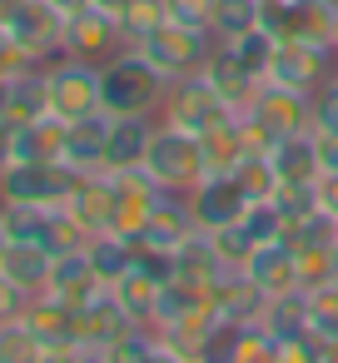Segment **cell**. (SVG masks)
<instances>
[{
	"label": "cell",
	"mask_w": 338,
	"mask_h": 363,
	"mask_svg": "<svg viewBox=\"0 0 338 363\" xmlns=\"http://www.w3.org/2000/svg\"><path fill=\"white\" fill-rule=\"evenodd\" d=\"M169 80L130 45L100 65V105L105 115H159Z\"/></svg>",
	"instance_id": "cell-1"
},
{
	"label": "cell",
	"mask_w": 338,
	"mask_h": 363,
	"mask_svg": "<svg viewBox=\"0 0 338 363\" xmlns=\"http://www.w3.org/2000/svg\"><path fill=\"white\" fill-rule=\"evenodd\" d=\"M159 189H169V194H189L209 169H204V145H199V135H189V130H174V125H154V140H150V155H145V164H140Z\"/></svg>",
	"instance_id": "cell-2"
},
{
	"label": "cell",
	"mask_w": 338,
	"mask_h": 363,
	"mask_svg": "<svg viewBox=\"0 0 338 363\" xmlns=\"http://www.w3.org/2000/svg\"><path fill=\"white\" fill-rule=\"evenodd\" d=\"M219 40L204 30V26H184V21H164V26H154L135 50L164 75V80H184V75H199L204 70V60H209V50H214Z\"/></svg>",
	"instance_id": "cell-3"
},
{
	"label": "cell",
	"mask_w": 338,
	"mask_h": 363,
	"mask_svg": "<svg viewBox=\"0 0 338 363\" xmlns=\"http://www.w3.org/2000/svg\"><path fill=\"white\" fill-rule=\"evenodd\" d=\"M0 35L16 50H26L35 65H50L65 45V16L50 11L45 0H11V6H0Z\"/></svg>",
	"instance_id": "cell-4"
},
{
	"label": "cell",
	"mask_w": 338,
	"mask_h": 363,
	"mask_svg": "<svg viewBox=\"0 0 338 363\" xmlns=\"http://www.w3.org/2000/svg\"><path fill=\"white\" fill-rule=\"evenodd\" d=\"M45 105L55 120L75 125L85 115H100V65L75 60V55H55L45 65Z\"/></svg>",
	"instance_id": "cell-5"
},
{
	"label": "cell",
	"mask_w": 338,
	"mask_h": 363,
	"mask_svg": "<svg viewBox=\"0 0 338 363\" xmlns=\"http://www.w3.org/2000/svg\"><path fill=\"white\" fill-rule=\"evenodd\" d=\"M70 164L60 160H16L11 169H0V204H40V209H60L75 189Z\"/></svg>",
	"instance_id": "cell-6"
},
{
	"label": "cell",
	"mask_w": 338,
	"mask_h": 363,
	"mask_svg": "<svg viewBox=\"0 0 338 363\" xmlns=\"http://www.w3.org/2000/svg\"><path fill=\"white\" fill-rule=\"evenodd\" d=\"M234 115H239V110L224 105L204 75H184V80H169L164 105H159L154 120H159V125H174V130H189V135H209L214 125H224V120H234Z\"/></svg>",
	"instance_id": "cell-7"
},
{
	"label": "cell",
	"mask_w": 338,
	"mask_h": 363,
	"mask_svg": "<svg viewBox=\"0 0 338 363\" xmlns=\"http://www.w3.org/2000/svg\"><path fill=\"white\" fill-rule=\"evenodd\" d=\"M338 70V50L333 45H308V40H278L274 45V65H269V80L283 85V90H298V95H313L328 75Z\"/></svg>",
	"instance_id": "cell-8"
},
{
	"label": "cell",
	"mask_w": 338,
	"mask_h": 363,
	"mask_svg": "<svg viewBox=\"0 0 338 363\" xmlns=\"http://www.w3.org/2000/svg\"><path fill=\"white\" fill-rule=\"evenodd\" d=\"M120 50H130V40H125V30H120L115 16H105V11L90 6V11H80V16L65 21V45H60V55L105 65V60H115Z\"/></svg>",
	"instance_id": "cell-9"
},
{
	"label": "cell",
	"mask_w": 338,
	"mask_h": 363,
	"mask_svg": "<svg viewBox=\"0 0 338 363\" xmlns=\"http://www.w3.org/2000/svg\"><path fill=\"white\" fill-rule=\"evenodd\" d=\"M184 199H189V214H194V224H199L204 234H214V229H224V224H239V214H244V204H249L239 174H204Z\"/></svg>",
	"instance_id": "cell-10"
},
{
	"label": "cell",
	"mask_w": 338,
	"mask_h": 363,
	"mask_svg": "<svg viewBox=\"0 0 338 363\" xmlns=\"http://www.w3.org/2000/svg\"><path fill=\"white\" fill-rule=\"evenodd\" d=\"M244 110H254L278 140H283V135H298V130H313V95L283 90V85H274V80H264L259 95H254Z\"/></svg>",
	"instance_id": "cell-11"
},
{
	"label": "cell",
	"mask_w": 338,
	"mask_h": 363,
	"mask_svg": "<svg viewBox=\"0 0 338 363\" xmlns=\"http://www.w3.org/2000/svg\"><path fill=\"white\" fill-rule=\"evenodd\" d=\"M60 209L75 224H85L90 234H105L110 229V214H115V174H105V169L75 174V189H70V199Z\"/></svg>",
	"instance_id": "cell-12"
},
{
	"label": "cell",
	"mask_w": 338,
	"mask_h": 363,
	"mask_svg": "<svg viewBox=\"0 0 338 363\" xmlns=\"http://www.w3.org/2000/svg\"><path fill=\"white\" fill-rule=\"evenodd\" d=\"M154 115H115L110 125V140H105V174H120V169H140L145 155H150V140H154Z\"/></svg>",
	"instance_id": "cell-13"
},
{
	"label": "cell",
	"mask_w": 338,
	"mask_h": 363,
	"mask_svg": "<svg viewBox=\"0 0 338 363\" xmlns=\"http://www.w3.org/2000/svg\"><path fill=\"white\" fill-rule=\"evenodd\" d=\"M45 294L65 298L70 308H85L90 298L105 294V284L95 279V264H90L85 249H65V254H55V264H50V289H45Z\"/></svg>",
	"instance_id": "cell-14"
},
{
	"label": "cell",
	"mask_w": 338,
	"mask_h": 363,
	"mask_svg": "<svg viewBox=\"0 0 338 363\" xmlns=\"http://www.w3.org/2000/svg\"><path fill=\"white\" fill-rule=\"evenodd\" d=\"M21 323H26L45 348H55V343H80V308H70V303L55 298V294H35V298L26 303Z\"/></svg>",
	"instance_id": "cell-15"
},
{
	"label": "cell",
	"mask_w": 338,
	"mask_h": 363,
	"mask_svg": "<svg viewBox=\"0 0 338 363\" xmlns=\"http://www.w3.org/2000/svg\"><path fill=\"white\" fill-rule=\"evenodd\" d=\"M199 234V224H194V214H189V199L184 194H159V204H154V214H150V229H145V239H140V249H164V254H174L184 239H194Z\"/></svg>",
	"instance_id": "cell-16"
},
{
	"label": "cell",
	"mask_w": 338,
	"mask_h": 363,
	"mask_svg": "<svg viewBox=\"0 0 338 363\" xmlns=\"http://www.w3.org/2000/svg\"><path fill=\"white\" fill-rule=\"evenodd\" d=\"M169 279L164 274H154L140 254H135V264H130V274L120 279V284H110V294L120 298V308L140 323V328H150L154 323V308H159V289H164Z\"/></svg>",
	"instance_id": "cell-17"
},
{
	"label": "cell",
	"mask_w": 338,
	"mask_h": 363,
	"mask_svg": "<svg viewBox=\"0 0 338 363\" xmlns=\"http://www.w3.org/2000/svg\"><path fill=\"white\" fill-rule=\"evenodd\" d=\"M269 160H274L278 184H313V179L323 174V164H318V130L283 135V140L269 150Z\"/></svg>",
	"instance_id": "cell-18"
},
{
	"label": "cell",
	"mask_w": 338,
	"mask_h": 363,
	"mask_svg": "<svg viewBox=\"0 0 338 363\" xmlns=\"http://www.w3.org/2000/svg\"><path fill=\"white\" fill-rule=\"evenodd\" d=\"M244 274H249V284H259L269 298H274V294H288V289H303V284H298V259H293V244H288V239L259 244L254 259L244 264Z\"/></svg>",
	"instance_id": "cell-19"
},
{
	"label": "cell",
	"mask_w": 338,
	"mask_h": 363,
	"mask_svg": "<svg viewBox=\"0 0 338 363\" xmlns=\"http://www.w3.org/2000/svg\"><path fill=\"white\" fill-rule=\"evenodd\" d=\"M199 75H204V80L214 85V95H219L224 105H234V110H244V105L259 95V80H254V75L234 60V50H229V45H214Z\"/></svg>",
	"instance_id": "cell-20"
},
{
	"label": "cell",
	"mask_w": 338,
	"mask_h": 363,
	"mask_svg": "<svg viewBox=\"0 0 338 363\" xmlns=\"http://www.w3.org/2000/svg\"><path fill=\"white\" fill-rule=\"evenodd\" d=\"M110 125H115V115H105V110H100V115H85V120H75V125H65V164L80 169V174L100 169V164H105Z\"/></svg>",
	"instance_id": "cell-21"
},
{
	"label": "cell",
	"mask_w": 338,
	"mask_h": 363,
	"mask_svg": "<svg viewBox=\"0 0 338 363\" xmlns=\"http://www.w3.org/2000/svg\"><path fill=\"white\" fill-rule=\"evenodd\" d=\"M209 294H214V308L224 323H259L264 303H269V294L259 284H249V274H219V284Z\"/></svg>",
	"instance_id": "cell-22"
},
{
	"label": "cell",
	"mask_w": 338,
	"mask_h": 363,
	"mask_svg": "<svg viewBox=\"0 0 338 363\" xmlns=\"http://www.w3.org/2000/svg\"><path fill=\"white\" fill-rule=\"evenodd\" d=\"M130 328H140V323L120 308V298H115L110 289L80 308V343H90V348H110V343H115L120 333H130Z\"/></svg>",
	"instance_id": "cell-23"
},
{
	"label": "cell",
	"mask_w": 338,
	"mask_h": 363,
	"mask_svg": "<svg viewBox=\"0 0 338 363\" xmlns=\"http://www.w3.org/2000/svg\"><path fill=\"white\" fill-rule=\"evenodd\" d=\"M219 274H229V269L219 264V254H214V239H209L204 229L174 249V279H184V284H199V289H214V284H219Z\"/></svg>",
	"instance_id": "cell-24"
},
{
	"label": "cell",
	"mask_w": 338,
	"mask_h": 363,
	"mask_svg": "<svg viewBox=\"0 0 338 363\" xmlns=\"http://www.w3.org/2000/svg\"><path fill=\"white\" fill-rule=\"evenodd\" d=\"M274 338H298V333H313V308H308V289H288V294H274L264 303V318H259Z\"/></svg>",
	"instance_id": "cell-25"
},
{
	"label": "cell",
	"mask_w": 338,
	"mask_h": 363,
	"mask_svg": "<svg viewBox=\"0 0 338 363\" xmlns=\"http://www.w3.org/2000/svg\"><path fill=\"white\" fill-rule=\"evenodd\" d=\"M50 264H55V254H50V249H40V244H11V249H6V259H0V269H6V274H11L30 298L50 289Z\"/></svg>",
	"instance_id": "cell-26"
},
{
	"label": "cell",
	"mask_w": 338,
	"mask_h": 363,
	"mask_svg": "<svg viewBox=\"0 0 338 363\" xmlns=\"http://www.w3.org/2000/svg\"><path fill=\"white\" fill-rule=\"evenodd\" d=\"M16 160H60L65 164V120L40 115L30 125H16Z\"/></svg>",
	"instance_id": "cell-27"
},
{
	"label": "cell",
	"mask_w": 338,
	"mask_h": 363,
	"mask_svg": "<svg viewBox=\"0 0 338 363\" xmlns=\"http://www.w3.org/2000/svg\"><path fill=\"white\" fill-rule=\"evenodd\" d=\"M85 254H90V264H95V279L110 289V284H120L125 274H130V264H135V254H140V244H130V239H120V234H90V244H85Z\"/></svg>",
	"instance_id": "cell-28"
},
{
	"label": "cell",
	"mask_w": 338,
	"mask_h": 363,
	"mask_svg": "<svg viewBox=\"0 0 338 363\" xmlns=\"http://www.w3.org/2000/svg\"><path fill=\"white\" fill-rule=\"evenodd\" d=\"M40 115H50V105H45V65L16 75L11 90H6V125H30Z\"/></svg>",
	"instance_id": "cell-29"
},
{
	"label": "cell",
	"mask_w": 338,
	"mask_h": 363,
	"mask_svg": "<svg viewBox=\"0 0 338 363\" xmlns=\"http://www.w3.org/2000/svg\"><path fill=\"white\" fill-rule=\"evenodd\" d=\"M199 145H204V169H209V174H234V169L249 160V150H244V140H239V120L214 125L209 135H199Z\"/></svg>",
	"instance_id": "cell-30"
},
{
	"label": "cell",
	"mask_w": 338,
	"mask_h": 363,
	"mask_svg": "<svg viewBox=\"0 0 338 363\" xmlns=\"http://www.w3.org/2000/svg\"><path fill=\"white\" fill-rule=\"evenodd\" d=\"M254 26H264V0H214V11H209L214 40H239Z\"/></svg>",
	"instance_id": "cell-31"
},
{
	"label": "cell",
	"mask_w": 338,
	"mask_h": 363,
	"mask_svg": "<svg viewBox=\"0 0 338 363\" xmlns=\"http://www.w3.org/2000/svg\"><path fill=\"white\" fill-rule=\"evenodd\" d=\"M219 45H229L234 50V60L264 85L269 80V65H274V45H278V35L274 30H264V26H254V30H244L239 40H219Z\"/></svg>",
	"instance_id": "cell-32"
},
{
	"label": "cell",
	"mask_w": 338,
	"mask_h": 363,
	"mask_svg": "<svg viewBox=\"0 0 338 363\" xmlns=\"http://www.w3.org/2000/svg\"><path fill=\"white\" fill-rule=\"evenodd\" d=\"M239 224H244V234H249L254 244H278V239H288V219H283V209H278L274 199H249L244 214H239Z\"/></svg>",
	"instance_id": "cell-33"
},
{
	"label": "cell",
	"mask_w": 338,
	"mask_h": 363,
	"mask_svg": "<svg viewBox=\"0 0 338 363\" xmlns=\"http://www.w3.org/2000/svg\"><path fill=\"white\" fill-rule=\"evenodd\" d=\"M293 259H298L303 289H323L338 279V244H308V249H293Z\"/></svg>",
	"instance_id": "cell-34"
},
{
	"label": "cell",
	"mask_w": 338,
	"mask_h": 363,
	"mask_svg": "<svg viewBox=\"0 0 338 363\" xmlns=\"http://www.w3.org/2000/svg\"><path fill=\"white\" fill-rule=\"evenodd\" d=\"M278 338L264 323H234V363H274Z\"/></svg>",
	"instance_id": "cell-35"
},
{
	"label": "cell",
	"mask_w": 338,
	"mask_h": 363,
	"mask_svg": "<svg viewBox=\"0 0 338 363\" xmlns=\"http://www.w3.org/2000/svg\"><path fill=\"white\" fill-rule=\"evenodd\" d=\"M105 363H159V338L154 328H130L105 348Z\"/></svg>",
	"instance_id": "cell-36"
},
{
	"label": "cell",
	"mask_w": 338,
	"mask_h": 363,
	"mask_svg": "<svg viewBox=\"0 0 338 363\" xmlns=\"http://www.w3.org/2000/svg\"><path fill=\"white\" fill-rule=\"evenodd\" d=\"M209 239H214V254H219V264H224L229 274H244V264H249L254 249H259V244L244 234V224H224V229H214Z\"/></svg>",
	"instance_id": "cell-37"
},
{
	"label": "cell",
	"mask_w": 338,
	"mask_h": 363,
	"mask_svg": "<svg viewBox=\"0 0 338 363\" xmlns=\"http://www.w3.org/2000/svg\"><path fill=\"white\" fill-rule=\"evenodd\" d=\"M169 21V6L164 0H130V11H125V21H120V30H125V40L130 45H140L154 26H164Z\"/></svg>",
	"instance_id": "cell-38"
},
{
	"label": "cell",
	"mask_w": 338,
	"mask_h": 363,
	"mask_svg": "<svg viewBox=\"0 0 338 363\" xmlns=\"http://www.w3.org/2000/svg\"><path fill=\"white\" fill-rule=\"evenodd\" d=\"M234 174H239V184H244L249 199H274L278 194V174H274V160L269 155H249Z\"/></svg>",
	"instance_id": "cell-39"
},
{
	"label": "cell",
	"mask_w": 338,
	"mask_h": 363,
	"mask_svg": "<svg viewBox=\"0 0 338 363\" xmlns=\"http://www.w3.org/2000/svg\"><path fill=\"white\" fill-rule=\"evenodd\" d=\"M0 353H6V363H40L45 343L26 323H11V328H0Z\"/></svg>",
	"instance_id": "cell-40"
},
{
	"label": "cell",
	"mask_w": 338,
	"mask_h": 363,
	"mask_svg": "<svg viewBox=\"0 0 338 363\" xmlns=\"http://www.w3.org/2000/svg\"><path fill=\"white\" fill-rule=\"evenodd\" d=\"M274 204L283 209V219H288V224H298L303 214H313V209H318V194H313V184H278Z\"/></svg>",
	"instance_id": "cell-41"
},
{
	"label": "cell",
	"mask_w": 338,
	"mask_h": 363,
	"mask_svg": "<svg viewBox=\"0 0 338 363\" xmlns=\"http://www.w3.org/2000/svg\"><path fill=\"white\" fill-rule=\"evenodd\" d=\"M313 130H328L338 135V70L313 90Z\"/></svg>",
	"instance_id": "cell-42"
},
{
	"label": "cell",
	"mask_w": 338,
	"mask_h": 363,
	"mask_svg": "<svg viewBox=\"0 0 338 363\" xmlns=\"http://www.w3.org/2000/svg\"><path fill=\"white\" fill-rule=\"evenodd\" d=\"M26 303H30V294L0 269V328H11V323H21V313H26Z\"/></svg>",
	"instance_id": "cell-43"
},
{
	"label": "cell",
	"mask_w": 338,
	"mask_h": 363,
	"mask_svg": "<svg viewBox=\"0 0 338 363\" xmlns=\"http://www.w3.org/2000/svg\"><path fill=\"white\" fill-rule=\"evenodd\" d=\"M323 343L313 333H298V338H278V358L274 363H318Z\"/></svg>",
	"instance_id": "cell-44"
},
{
	"label": "cell",
	"mask_w": 338,
	"mask_h": 363,
	"mask_svg": "<svg viewBox=\"0 0 338 363\" xmlns=\"http://www.w3.org/2000/svg\"><path fill=\"white\" fill-rule=\"evenodd\" d=\"M164 6H169V21H184V26H204L209 30L214 0H164Z\"/></svg>",
	"instance_id": "cell-45"
},
{
	"label": "cell",
	"mask_w": 338,
	"mask_h": 363,
	"mask_svg": "<svg viewBox=\"0 0 338 363\" xmlns=\"http://www.w3.org/2000/svg\"><path fill=\"white\" fill-rule=\"evenodd\" d=\"M313 194H318V209L338 219V174H333V169H323V174L313 179Z\"/></svg>",
	"instance_id": "cell-46"
},
{
	"label": "cell",
	"mask_w": 338,
	"mask_h": 363,
	"mask_svg": "<svg viewBox=\"0 0 338 363\" xmlns=\"http://www.w3.org/2000/svg\"><path fill=\"white\" fill-rule=\"evenodd\" d=\"M318 164L338 174V135H328V130H318Z\"/></svg>",
	"instance_id": "cell-47"
},
{
	"label": "cell",
	"mask_w": 338,
	"mask_h": 363,
	"mask_svg": "<svg viewBox=\"0 0 338 363\" xmlns=\"http://www.w3.org/2000/svg\"><path fill=\"white\" fill-rule=\"evenodd\" d=\"M16 164V125L0 120V169H11Z\"/></svg>",
	"instance_id": "cell-48"
},
{
	"label": "cell",
	"mask_w": 338,
	"mask_h": 363,
	"mask_svg": "<svg viewBox=\"0 0 338 363\" xmlns=\"http://www.w3.org/2000/svg\"><path fill=\"white\" fill-rule=\"evenodd\" d=\"M45 6H50V11H60V16L70 21V16H80V11H90V0H45Z\"/></svg>",
	"instance_id": "cell-49"
},
{
	"label": "cell",
	"mask_w": 338,
	"mask_h": 363,
	"mask_svg": "<svg viewBox=\"0 0 338 363\" xmlns=\"http://www.w3.org/2000/svg\"><path fill=\"white\" fill-rule=\"evenodd\" d=\"M95 11H105V16H115V21H125V11H130V0H90Z\"/></svg>",
	"instance_id": "cell-50"
},
{
	"label": "cell",
	"mask_w": 338,
	"mask_h": 363,
	"mask_svg": "<svg viewBox=\"0 0 338 363\" xmlns=\"http://www.w3.org/2000/svg\"><path fill=\"white\" fill-rule=\"evenodd\" d=\"M6 90H11V80H0V120H6Z\"/></svg>",
	"instance_id": "cell-51"
},
{
	"label": "cell",
	"mask_w": 338,
	"mask_h": 363,
	"mask_svg": "<svg viewBox=\"0 0 338 363\" xmlns=\"http://www.w3.org/2000/svg\"><path fill=\"white\" fill-rule=\"evenodd\" d=\"M6 249H11V234H6V224H0V259H6Z\"/></svg>",
	"instance_id": "cell-52"
},
{
	"label": "cell",
	"mask_w": 338,
	"mask_h": 363,
	"mask_svg": "<svg viewBox=\"0 0 338 363\" xmlns=\"http://www.w3.org/2000/svg\"><path fill=\"white\" fill-rule=\"evenodd\" d=\"M333 50H338V26H333Z\"/></svg>",
	"instance_id": "cell-53"
},
{
	"label": "cell",
	"mask_w": 338,
	"mask_h": 363,
	"mask_svg": "<svg viewBox=\"0 0 338 363\" xmlns=\"http://www.w3.org/2000/svg\"><path fill=\"white\" fill-rule=\"evenodd\" d=\"M0 363H6V353H0Z\"/></svg>",
	"instance_id": "cell-54"
}]
</instances>
